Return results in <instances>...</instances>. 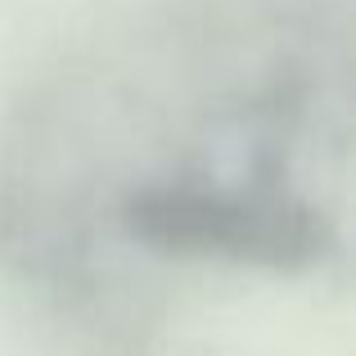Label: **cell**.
Here are the masks:
<instances>
[{
	"label": "cell",
	"instance_id": "cell-1",
	"mask_svg": "<svg viewBox=\"0 0 356 356\" xmlns=\"http://www.w3.org/2000/svg\"><path fill=\"white\" fill-rule=\"evenodd\" d=\"M131 239L181 257H226L266 270H312L330 257L334 226L321 208L284 190H208V185H145L122 203Z\"/></svg>",
	"mask_w": 356,
	"mask_h": 356
}]
</instances>
